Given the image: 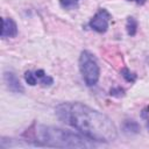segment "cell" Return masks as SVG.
<instances>
[{
  "instance_id": "9",
  "label": "cell",
  "mask_w": 149,
  "mask_h": 149,
  "mask_svg": "<svg viewBox=\"0 0 149 149\" xmlns=\"http://www.w3.org/2000/svg\"><path fill=\"white\" fill-rule=\"evenodd\" d=\"M121 74H122V77H123L128 83H134V81L136 80V74L133 73V72H130V70H128L127 68L122 69Z\"/></svg>"
},
{
  "instance_id": "5",
  "label": "cell",
  "mask_w": 149,
  "mask_h": 149,
  "mask_svg": "<svg viewBox=\"0 0 149 149\" xmlns=\"http://www.w3.org/2000/svg\"><path fill=\"white\" fill-rule=\"evenodd\" d=\"M17 34V27L13 19L3 17L2 19V29H1V37H14Z\"/></svg>"
},
{
  "instance_id": "8",
  "label": "cell",
  "mask_w": 149,
  "mask_h": 149,
  "mask_svg": "<svg viewBox=\"0 0 149 149\" xmlns=\"http://www.w3.org/2000/svg\"><path fill=\"white\" fill-rule=\"evenodd\" d=\"M126 29L129 36H134L136 34L137 30V21L135 20V17L129 16L127 17V23H126Z\"/></svg>"
},
{
  "instance_id": "14",
  "label": "cell",
  "mask_w": 149,
  "mask_h": 149,
  "mask_svg": "<svg viewBox=\"0 0 149 149\" xmlns=\"http://www.w3.org/2000/svg\"><path fill=\"white\" fill-rule=\"evenodd\" d=\"M146 123H147V127L149 128V121H148V122H146Z\"/></svg>"
},
{
  "instance_id": "12",
  "label": "cell",
  "mask_w": 149,
  "mask_h": 149,
  "mask_svg": "<svg viewBox=\"0 0 149 149\" xmlns=\"http://www.w3.org/2000/svg\"><path fill=\"white\" fill-rule=\"evenodd\" d=\"M123 90L121 88V87H115V88H112L111 90V95H113V97H121V95H123Z\"/></svg>"
},
{
  "instance_id": "7",
  "label": "cell",
  "mask_w": 149,
  "mask_h": 149,
  "mask_svg": "<svg viewBox=\"0 0 149 149\" xmlns=\"http://www.w3.org/2000/svg\"><path fill=\"white\" fill-rule=\"evenodd\" d=\"M34 73H35V77H36L37 81L41 85H43V86H50L51 84H54V79L50 76H48L43 70H37Z\"/></svg>"
},
{
  "instance_id": "2",
  "label": "cell",
  "mask_w": 149,
  "mask_h": 149,
  "mask_svg": "<svg viewBox=\"0 0 149 149\" xmlns=\"http://www.w3.org/2000/svg\"><path fill=\"white\" fill-rule=\"evenodd\" d=\"M28 140L34 146L54 148H91L94 147L92 140L77 133L56 127L34 125L27 133Z\"/></svg>"
},
{
  "instance_id": "1",
  "label": "cell",
  "mask_w": 149,
  "mask_h": 149,
  "mask_svg": "<svg viewBox=\"0 0 149 149\" xmlns=\"http://www.w3.org/2000/svg\"><path fill=\"white\" fill-rule=\"evenodd\" d=\"M55 112L62 122L73 127L92 141L112 142L118 136L115 125L107 115L81 102L59 104Z\"/></svg>"
},
{
  "instance_id": "3",
  "label": "cell",
  "mask_w": 149,
  "mask_h": 149,
  "mask_svg": "<svg viewBox=\"0 0 149 149\" xmlns=\"http://www.w3.org/2000/svg\"><path fill=\"white\" fill-rule=\"evenodd\" d=\"M79 70L81 77L87 86H93L99 80L100 69L95 57L87 50L81 51L79 56Z\"/></svg>"
},
{
  "instance_id": "13",
  "label": "cell",
  "mask_w": 149,
  "mask_h": 149,
  "mask_svg": "<svg viewBox=\"0 0 149 149\" xmlns=\"http://www.w3.org/2000/svg\"><path fill=\"white\" fill-rule=\"evenodd\" d=\"M128 1H135L137 5H144L147 0H128Z\"/></svg>"
},
{
  "instance_id": "6",
  "label": "cell",
  "mask_w": 149,
  "mask_h": 149,
  "mask_svg": "<svg viewBox=\"0 0 149 149\" xmlns=\"http://www.w3.org/2000/svg\"><path fill=\"white\" fill-rule=\"evenodd\" d=\"M3 79H5V83H6L7 87L10 91H13V92H23V87H22L20 80L17 79V77L13 72H5Z\"/></svg>"
},
{
  "instance_id": "11",
  "label": "cell",
  "mask_w": 149,
  "mask_h": 149,
  "mask_svg": "<svg viewBox=\"0 0 149 149\" xmlns=\"http://www.w3.org/2000/svg\"><path fill=\"white\" fill-rule=\"evenodd\" d=\"M24 79H26L27 84H29L30 86H34V85L37 84V79H36V77H35V73L31 72V71H27V72L24 73Z\"/></svg>"
},
{
  "instance_id": "10",
  "label": "cell",
  "mask_w": 149,
  "mask_h": 149,
  "mask_svg": "<svg viewBox=\"0 0 149 149\" xmlns=\"http://www.w3.org/2000/svg\"><path fill=\"white\" fill-rule=\"evenodd\" d=\"M79 0H59V3L65 9H72L78 6Z\"/></svg>"
},
{
  "instance_id": "4",
  "label": "cell",
  "mask_w": 149,
  "mask_h": 149,
  "mask_svg": "<svg viewBox=\"0 0 149 149\" xmlns=\"http://www.w3.org/2000/svg\"><path fill=\"white\" fill-rule=\"evenodd\" d=\"M111 17H112V16H111V14L107 12V9L100 8V9L95 13V15L91 19V21H90V27H91L93 30L98 31V33H105V31L107 30V28H108V22H109Z\"/></svg>"
}]
</instances>
